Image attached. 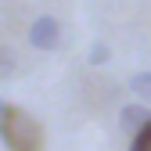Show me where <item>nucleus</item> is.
Returning <instances> with one entry per match:
<instances>
[{
	"instance_id": "20e7f679",
	"label": "nucleus",
	"mask_w": 151,
	"mask_h": 151,
	"mask_svg": "<svg viewBox=\"0 0 151 151\" xmlns=\"http://www.w3.org/2000/svg\"><path fill=\"white\" fill-rule=\"evenodd\" d=\"M129 90H133V97L151 104V72H133L129 76Z\"/></svg>"
},
{
	"instance_id": "0eeeda50",
	"label": "nucleus",
	"mask_w": 151,
	"mask_h": 151,
	"mask_svg": "<svg viewBox=\"0 0 151 151\" xmlns=\"http://www.w3.org/2000/svg\"><path fill=\"white\" fill-rule=\"evenodd\" d=\"M86 58H90V65H104L108 58H111V50H108V43H90V54H86Z\"/></svg>"
},
{
	"instance_id": "39448f33",
	"label": "nucleus",
	"mask_w": 151,
	"mask_h": 151,
	"mask_svg": "<svg viewBox=\"0 0 151 151\" xmlns=\"http://www.w3.org/2000/svg\"><path fill=\"white\" fill-rule=\"evenodd\" d=\"M18 76V54L0 43V79H14Z\"/></svg>"
},
{
	"instance_id": "f257e3e1",
	"label": "nucleus",
	"mask_w": 151,
	"mask_h": 151,
	"mask_svg": "<svg viewBox=\"0 0 151 151\" xmlns=\"http://www.w3.org/2000/svg\"><path fill=\"white\" fill-rule=\"evenodd\" d=\"M0 140L7 151H43V126L25 108L7 104L0 111Z\"/></svg>"
},
{
	"instance_id": "423d86ee",
	"label": "nucleus",
	"mask_w": 151,
	"mask_h": 151,
	"mask_svg": "<svg viewBox=\"0 0 151 151\" xmlns=\"http://www.w3.org/2000/svg\"><path fill=\"white\" fill-rule=\"evenodd\" d=\"M129 151H151V119L137 129V137H133V147Z\"/></svg>"
},
{
	"instance_id": "6e6552de",
	"label": "nucleus",
	"mask_w": 151,
	"mask_h": 151,
	"mask_svg": "<svg viewBox=\"0 0 151 151\" xmlns=\"http://www.w3.org/2000/svg\"><path fill=\"white\" fill-rule=\"evenodd\" d=\"M4 108H7V101H0V111H4Z\"/></svg>"
},
{
	"instance_id": "f03ea898",
	"label": "nucleus",
	"mask_w": 151,
	"mask_h": 151,
	"mask_svg": "<svg viewBox=\"0 0 151 151\" xmlns=\"http://www.w3.org/2000/svg\"><path fill=\"white\" fill-rule=\"evenodd\" d=\"M61 40V22L54 14H40V18H32V25H29V43L36 50H54Z\"/></svg>"
},
{
	"instance_id": "7ed1b4c3",
	"label": "nucleus",
	"mask_w": 151,
	"mask_h": 151,
	"mask_svg": "<svg viewBox=\"0 0 151 151\" xmlns=\"http://www.w3.org/2000/svg\"><path fill=\"white\" fill-rule=\"evenodd\" d=\"M147 119H151V104H144V101H137V104H122V108H119V122L129 129V133H137Z\"/></svg>"
}]
</instances>
